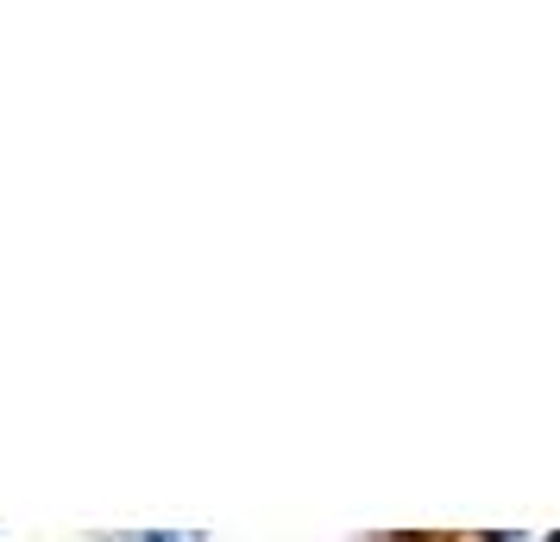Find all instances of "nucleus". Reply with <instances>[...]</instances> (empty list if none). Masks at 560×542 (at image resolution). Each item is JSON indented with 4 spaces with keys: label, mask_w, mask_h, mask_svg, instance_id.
<instances>
[{
    "label": "nucleus",
    "mask_w": 560,
    "mask_h": 542,
    "mask_svg": "<svg viewBox=\"0 0 560 542\" xmlns=\"http://www.w3.org/2000/svg\"><path fill=\"white\" fill-rule=\"evenodd\" d=\"M504 542H560V537H504Z\"/></svg>",
    "instance_id": "nucleus-1"
}]
</instances>
